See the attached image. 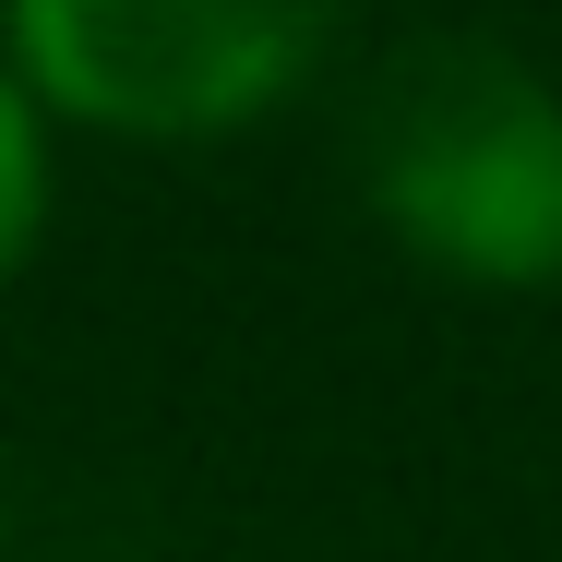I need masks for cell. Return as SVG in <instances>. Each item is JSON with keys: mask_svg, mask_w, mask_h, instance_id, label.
I'll return each mask as SVG.
<instances>
[{"mask_svg": "<svg viewBox=\"0 0 562 562\" xmlns=\"http://www.w3.org/2000/svg\"><path fill=\"white\" fill-rule=\"evenodd\" d=\"M359 192L454 288L562 276V97L503 36H395L359 85Z\"/></svg>", "mask_w": 562, "mask_h": 562, "instance_id": "cell-1", "label": "cell"}, {"mask_svg": "<svg viewBox=\"0 0 562 562\" xmlns=\"http://www.w3.org/2000/svg\"><path fill=\"white\" fill-rule=\"evenodd\" d=\"M324 48L336 24L300 0H24L0 24V60L36 97V120L60 109L144 144H204L263 120L312 85Z\"/></svg>", "mask_w": 562, "mask_h": 562, "instance_id": "cell-2", "label": "cell"}, {"mask_svg": "<svg viewBox=\"0 0 562 562\" xmlns=\"http://www.w3.org/2000/svg\"><path fill=\"white\" fill-rule=\"evenodd\" d=\"M36 227H48V120L12 85V60H0V288L24 276Z\"/></svg>", "mask_w": 562, "mask_h": 562, "instance_id": "cell-3", "label": "cell"}]
</instances>
